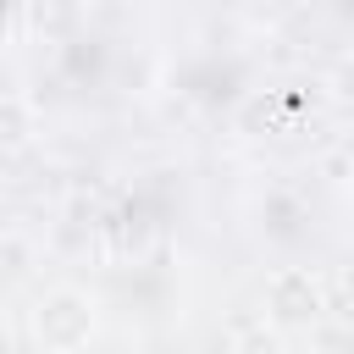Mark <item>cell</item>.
<instances>
[{"label": "cell", "instance_id": "5b68a950", "mask_svg": "<svg viewBox=\"0 0 354 354\" xmlns=\"http://www.w3.org/2000/svg\"><path fill=\"white\" fill-rule=\"evenodd\" d=\"M227 354H282V337L277 332H266V326H243L238 337H232V348Z\"/></svg>", "mask_w": 354, "mask_h": 354}, {"label": "cell", "instance_id": "7a4b0ae2", "mask_svg": "<svg viewBox=\"0 0 354 354\" xmlns=\"http://www.w3.org/2000/svg\"><path fill=\"white\" fill-rule=\"evenodd\" d=\"M266 310H271L282 326H310V321H321V310H326V288H321L304 266H282V271H271V282H266Z\"/></svg>", "mask_w": 354, "mask_h": 354}, {"label": "cell", "instance_id": "3957f363", "mask_svg": "<svg viewBox=\"0 0 354 354\" xmlns=\"http://www.w3.org/2000/svg\"><path fill=\"white\" fill-rule=\"evenodd\" d=\"M72 17H77L72 0H28V22H33L39 33H66Z\"/></svg>", "mask_w": 354, "mask_h": 354}, {"label": "cell", "instance_id": "277c9868", "mask_svg": "<svg viewBox=\"0 0 354 354\" xmlns=\"http://www.w3.org/2000/svg\"><path fill=\"white\" fill-rule=\"evenodd\" d=\"M0 133H6L11 149L28 144V105H22V94H6V100H0Z\"/></svg>", "mask_w": 354, "mask_h": 354}, {"label": "cell", "instance_id": "52a82bcc", "mask_svg": "<svg viewBox=\"0 0 354 354\" xmlns=\"http://www.w3.org/2000/svg\"><path fill=\"white\" fill-rule=\"evenodd\" d=\"M348 199H354V177H348Z\"/></svg>", "mask_w": 354, "mask_h": 354}, {"label": "cell", "instance_id": "6da1fadb", "mask_svg": "<svg viewBox=\"0 0 354 354\" xmlns=\"http://www.w3.org/2000/svg\"><path fill=\"white\" fill-rule=\"evenodd\" d=\"M33 337H39L50 354H77V348H88V337H94V299L77 293V288H50V293L33 304Z\"/></svg>", "mask_w": 354, "mask_h": 354}, {"label": "cell", "instance_id": "8992f818", "mask_svg": "<svg viewBox=\"0 0 354 354\" xmlns=\"http://www.w3.org/2000/svg\"><path fill=\"white\" fill-rule=\"evenodd\" d=\"M337 304L354 315V266H343V277H337Z\"/></svg>", "mask_w": 354, "mask_h": 354}]
</instances>
